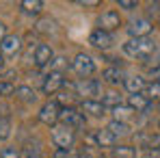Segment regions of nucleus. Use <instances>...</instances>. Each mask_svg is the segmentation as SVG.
I'll return each mask as SVG.
<instances>
[{"instance_id":"nucleus-1","label":"nucleus","mask_w":160,"mask_h":158,"mask_svg":"<svg viewBox=\"0 0 160 158\" xmlns=\"http://www.w3.org/2000/svg\"><path fill=\"white\" fill-rule=\"evenodd\" d=\"M123 52L132 59H141V61H147L149 56H154L156 52V43L149 39V37H138V39H128L123 43Z\"/></svg>"},{"instance_id":"nucleus-2","label":"nucleus","mask_w":160,"mask_h":158,"mask_svg":"<svg viewBox=\"0 0 160 158\" xmlns=\"http://www.w3.org/2000/svg\"><path fill=\"white\" fill-rule=\"evenodd\" d=\"M52 141L56 150H72V145L76 141V130H72L63 124H56L52 128Z\"/></svg>"},{"instance_id":"nucleus-3","label":"nucleus","mask_w":160,"mask_h":158,"mask_svg":"<svg viewBox=\"0 0 160 158\" xmlns=\"http://www.w3.org/2000/svg\"><path fill=\"white\" fill-rule=\"evenodd\" d=\"M61 124L72 130H82L87 126V119H84L82 110L74 108V106H65V108H61Z\"/></svg>"},{"instance_id":"nucleus-4","label":"nucleus","mask_w":160,"mask_h":158,"mask_svg":"<svg viewBox=\"0 0 160 158\" xmlns=\"http://www.w3.org/2000/svg\"><path fill=\"white\" fill-rule=\"evenodd\" d=\"M39 121L46 124V126H56L61 121V104L56 100H50L39 108Z\"/></svg>"},{"instance_id":"nucleus-5","label":"nucleus","mask_w":160,"mask_h":158,"mask_svg":"<svg viewBox=\"0 0 160 158\" xmlns=\"http://www.w3.org/2000/svg\"><path fill=\"white\" fill-rule=\"evenodd\" d=\"M72 69L78 74L80 78H89V76L95 72V63H93V59H91L89 54L78 52L74 56V61H72Z\"/></svg>"},{"instance_id":"nucleus-6","label":"nucleus","mask_w":160,"mask_h":158,"mask_svg":"<svg viewBox=\"0 0 160 158\" xmlns=\"http://www.w3.org/2000/svg\"><path fill=\"white\" fill-rule=\"evenodd\" d=\"M76 95H82V102L84 100H95V95H100V82H95L93 78H80L76 84Z\"/></svg>"},{"instance_id":"nucleus-7","label":"nucleus","mask_w":160,"mask_h":158,"mask_svg":"<svg viewBox=\"0 0 160 158\" xmlns=\"http://www.w3.org/2000/svg\"><path fill=\"white\" fill-rule=\"evenodd\" d=\"M63 87H65V78H63L61 72H50V74L43 78V82H41V91H43L46 95H54V93H58Z\"/></svg>"},{"instance_id":"nucleus-8","label":"nucleus","mask_w":160,"mask_h":158,"mask_svg":"<svg viewBox=\"0 0 160 158\" xmlns=\"http://www.w3.org/2000/svg\"><path fill=\"white\" fill-rule=\"evenodd\" d=\"M121 26V18L117 11H104L100 18H98V28L104 30V33H112L115 28Z\"/></svg>"},{"instance_id":"nucleus-9","label":"nucleus","mask_w":160,"mask_h":158,"mask_svg":"<svg viewBox=\"0 0 160 158\" xmlns=\"http://www.w3.org/2000/svg\"><path fill=\"white\" fill-rule=\"evenodd\" d=\"M32 61H35V65H37V67H46V65H52V61H54V52H52V48H50L48 43H39V46L35 48Z\"/></svg>"},{"instance_id":"nucleus-10","label":"nucleus","mask_w":160,"mask_h":158,"mask_svg":"<svg viewBox=\"0 0 160 158\" xmlns=\"http://www.w3.org/2000/svg\"><path fill=\"white\" fill-rule=\"evenodd\" d=\"M20 50H22V37H18V35H7L0 43L2 56H15Z\"/></svg>"},{"instance_id":"nucleus-11","label":"nucleus","mask_w":160,"mask_h":158,"mask_svg":"<svg viewBox=\"0 0 160 158\" xmlns=\"http://www.w3.org/2000/svg\"><path fill=\"white\" fill-rule=\"evenodd\" d=\"M89 43H91L93 48H98V50H108V48L112 46V35L100 30V28H95V30L89 35Z\"/></svg>"},{"instance_id":"nucleus-12","label":"nucleus","mask_w":160,"mask_h":158,"mask_svg":"<svg viewBox=\"0 0 160 158\" xmlns=\"http://www.w3.org/2000/svg\"><path fill=\"white\" fill-rule=\"evenodd\" d=\"M152 28H154V24H152L149 20L141 18V20H132V22H130L128 33L132 35V39H138V37H147V35L152 33Z\"/></svg>"},{"instance_id":"nucleus-13","label":"nucleus","mask_w":160,"mask_h":158,"mask_svg":"<svg viewBox=\"0 0 160 158\" xmlns=\"http://www.w3.org/2000/svg\"><path fill=\"white\" fill-rule=\"evenodd\" d=\"M123 87H126V91H128L130 95H136V93H145L147 82L141 78V76H130V78L123 80Z\"/></svg>"},{"instance_id":"nucleus-14","label":"nucleus","mask_w":160,"mask_h":158,"mask_svg":"<svg viewBox=\"0 0 160 158\" xmlns=\"http://www.w3.org/2000/svg\"><path fill=\"white\" fill-rule=\"evenodd\" d=\"M80 110L82 113H89L91 117H102L106 113V106L102 104V102H98V100H84L80 104Z\"/></svg>"},{"instance_id":"nucleus-15","label":"nucleus","mask_w":160,"mask_h":158,"mask_svg":"<svg viewBox=\"0 0 160 158\" xmlns=\"http://www.w3.org/2000/svg\"><path fill=\"white\" fill-rule=\"evenodd\" d=\"M149 104H152V100H149L145 93H136V95H130V98H128V106H130L132 110H136V113L147 110Z\"/></svg>"},{"instance_id":"nucleus-16","label":"nucleus","mask_w":160,"mask_h":158,"mask_svg":"<svg viewBox=\"0 0 160 158\" xmlns=\"http://www.w3.org/2000/svg\"><path fill=\"white\" fill-rule=\"evenodd\" d=\"M95 143H98V147H102V150H104V147H115L117 136L104 128V130H98V132H95Z\"/></svg>"},{"instance_id":"nucleus-17","label":"nucleus","mask_w":160,"mask_h":158,"mask_svg":"<svg viewBox=\"0 0 160 158\" xmlns=\"http://www.w3.org/2000/svg\"><path fill=\"white\" fill-rule=\"evenodd\" d=\"M20 9L28 13V15H39L41 9H43V2L41 0H22L20 2Z\"/></svg>"},{"instance_id":"nucleus-18","label":"nucleus","mask_w":160,"mask_h":158,"mask_svg":"<svg viewBox=\"0 0 160 158\" xmlns=\"http://www.w3.org/2000/svg\"><path fill=\"white\" fill-rule=\"evenodd\" d=\"M13 95H15L20 102H24V104H32V102L37 100V95H35V89H30V87H18Z\"/></svg>"},{"instance_id":"nucleus-19","label":"nucleus","mask_w":160,"mask_h":158,"mask_svg":"<svg viewBox=\"0 0 160 158\" xmlns=\"http://www.w3.org/2000/svg\"><path fill=\"white\" fill-rule=\"evenodd\" d=\"M102 76H104V80H106L108 84H121V82L126 80L119 67H108V69H104V74H102Z\"/></svg>"},{"instance_id":"nucleus-20","label":"nucleus","mask_w":160,"mask_h":158,"mask_svg":"<svg viewBox=\"0 0 160 158\" xmlns=\"http://www.w3.org/2000/svg\"><path fill=\"white\" fill-rule=\"evenodd\" d=\"M112 113H115V121L128 124V119H130V115H132V108H130V106H117V108H112Z\"/></svg>"},{"instance_id":"nucleus-21","label":"nucleus","mask_w":160,"mask_h":158,"mask_svg":"<svg viewBox=\"0 0 160 158\" xmlns=\"http://www.w3.org/2000/svg\"><path fill=\"white\" fill-rule=\"evenodd\" d=\"M102 104L106 106V108H117V106H121V95L115 93V91H110V93H106L102 98Z\"/></svg>"},{"instance_id":"nucleus-22","label":"nucleus","mask_w":160,"mask_h":158,"mask_svg":"<svg viewBox=\"0 0 160 158\" xmlns=\"http://www.w3.org/2000/svg\"><path fill=\"white\" fill-rule=\"evenodd\" d=\"M108 132H112L115 136H123V134H128V124H121V121H110L108 124V128H106Z\"/></svg>"},{"instance_id":"nucleus-23","label":"nucleus","mask_w":160,"mask_h":158,"mask_svg":"<svg viewBox=\"0 0 160 158\" xmlns=\"http://www.w3.org/2000/svg\"><path fill=\"white\" fill-rule=\"evenodd\" d=\"M115 158H136V152H134V147L119 145V147H115Z\"/></svg>"},{"instance_id":"nucleus-24","label":"nucleus","mask_w":160,"mask_h":158,"mask_svg":"<svg viewBox=\"0 0 160 158\" xmlns=\"http://www.w3.org/2000/svg\"><path fill=\"white\" fill-rule=\"evenodd\" d=\"M11 134V119L9 117H0V141L9 139Z\"/></svg>"},{"instance_id":"nucleus-25","label":"nucleus","mask_w":160,"mask_h":158,"mask_svg":"<svg viewBox=\"0 0 160 158\" xmlns=\"http://www.w3.org/2000/svg\"><path fill=\"white\" fill-rule=\"evenodd\" d=\"M15 93V87L11 80H0V95H13Z\"/></svg>"},{"instance_id":"nucleus-26","label":"nucleus","mask_w":160,"mask_h":158,"mask_svg":"<svg viewBox=\"0 0 160 158\" xmlns=\"http://www.w3.org/2000/svg\"><path fill=\"white\" fill-rule=\"evenodd\" d=\"M145 95H147L149 100H152V98H160V82H152V84H147Z\"/></svg>"},{"instance_id":"nucleus-27","label":"nucleus","mask_w":160,"mask_h":158,"mask_svg":"<svg viewBox=\"0 0 160 158\" xmlns=\"http://www.w3.org/2000/svg\"><path fill=\"white\" fill-rule=\"evenodd\" d=\"M0 158H22V154L15 150V147H4L0 152Z\"/></svg>"},{"instance_id":"nucleus-28","label":"nucleus","mask_w":160,"mask_h":158,"mask_svg":"<svg viewBox=\"0 0 160 158\" xmlns=\"http://www.w3.org/2000/svg\"><path fill=\"white\" fill-rule=\"evenodd\" d=\"M37 28H39L41 33H50V30H54V22L52 20H41V22L37 24Z\"/></svg>"},{"instance_id":"nucleus-29","label":"nucleus","mask_w":160,"mask_h":158,"mask_svg":"<svg viewBox=\"0 0 160 158\" xmlns=\"http://www.w3.org/2000/svg\"><path fill=\"white\" fill-rule=\"evenodd\" d=\"M119 7H121V9H128V11H132V9L138 7V2H136V0H119Z\"/></svg>"},{"instance_id":"nucleus-30","label":"nucleus","mask_w":160,"mask_h":158,"mask_svg":"<svg viewBox=\"0 0 160 158\" xmlns=\"http://www.w3.org/2000/svg\"><path fill=\"white\" fill-rule=\"evenodd\" d=\"M147 145H149L152 150H156V152H160V134H156V136H152Z\"/></svg>"},{"instance_id":"nucleus-31","label":"nucleus","mask_w":160,"mask_h":158,"mask_svg":"<svg viewBox=\"0 0 160 158\" xmlns=\"http://www.w3.org/2000/svg\"><path fill=\"white\" fill-rule=\"evenodd\" d=\"M149 78H152V82H160V65H156V67L149 72Z\"/></svg>"},{"instance_id":"nucleus-32","label":"nucleus","mask_w":160,"mask_h":158,"mask_svg":"<svg viewBox=\"0 0 160 158\" xmlns=\"http://www.w3.org/2000/svg\"><path fill=\"white\" fill-rule=\"evenodd\" d=\"M78 4H82V7H100V0H80Z\"/></svg>"},{"instance_id":"nucleus-33","label":"nucleus","mask_w":160,"mask_h":158,"mask_svg":"<svg viewBox=\"0 0 160 158\" xmlns=\"http://www.w3.org/2000/svg\"><path fill=\"white\" fill-rule=\"evenodd\" d=\"M4 37H7V26L0 22V43H2V39H4Z\"/></svg>"},{"instance_id":"nucleus-34","label":"nucleus","mask_w":160,"mask_h":158,"mask_svg":"<svg viewBox=\"0 0 160 158\" xmlns=\"http://www.w3.org/2000/svg\"><path fill=\"white\" fill-rule=\"evenodd\" d=\"M2 65H4V56L0 54V69H2Z\"/></svg>"},{"instance_id":"nucleus-35","label":"nucleus","mask_w":160,"mask_h":158,"mask_svg":"<svg viewBox=\"0 0 160 158\" xmlns=\"http://www.w3.org/2000/svg\"><path fill=\"white\" fill-rule=\"evenodd\" d=\"M158 126H160V124H158Z\"/></svg>"}]
</instances>
